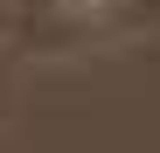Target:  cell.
Masks as SVG:
<instances>
[{"instance_id":"cell-1","label":"cell","mask_w":160,"mask_h":153,"mask_svg":"<svg viewBox=\"0 0 160 153\" xmlns=\"http://www.w3.org/2000/svg\"><path fill=\"white\" fill-rule=\"evenodd\" d=\"M49 14H56L63 28H104V21L125 14V0H49Z\"/></svg>"}]
</instances>
